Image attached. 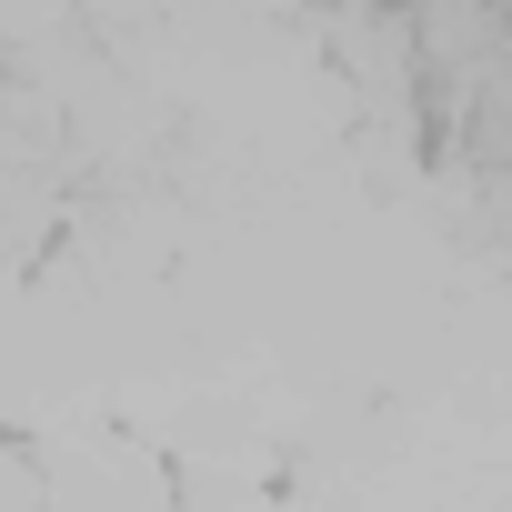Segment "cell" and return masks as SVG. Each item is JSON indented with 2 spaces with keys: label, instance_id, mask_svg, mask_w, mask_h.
<instances>
[{
  "label": "cell",
  "instance_id": "cell-1",
  "mask_svg": "<svg viewBox=\"0 0 512 512\" xmlns=\"http://www.w3.org/2000/svg\"><path fill=\"white\" fill-rule=\"evenodd\" d=\"M51 512H171V452L121 422H61L31 442Z\"/></svg>",
  "mask_w": 512,
  "mask_h": 512
},
{
  "label": "cell",
  "instance_id": "cell-2",
  "mask_svg": "<svg viewBox=\"0 0 512 512\" xmlns=\"http://www.w3.org/2000/svg\"><path fill=\"white\" fill-rule=\"evenodd\" d=\"M171 512H282L262 462L241 452H201V462H171Z\"/></svg>",
  "mask_w": 512,
  "mask_h": 512
},
{
  "label": "cell",
  "instance_id": "cell-3",
  "mask_svg": "<svg viewBox=\"0 0 512 512\" xmlns=\"http://www.w3.org/2000/svg\"><path fill=\"white\" fill-rule=\"evenodd\" d=\"M0 512H51L41 462H31V442H21V432H0Z\"/></svg>",
  "mask_w": 512,
  "mask_h": 512
}]
</instances>
